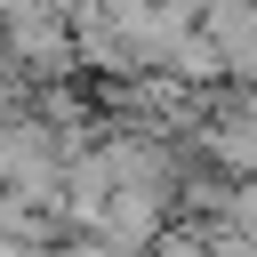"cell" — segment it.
Instances as JSON below:
<instances>
[{
    "label": "cell",
    "instance_id": "6da1fadb",
    "mask_svg": "<svg viewBox=\"0 0 257 257\" xmlns=\"http://www.w3.org/2000/svg\"><path fill=\"white\" fill-rule=\"evenodd\" d=\"M209 153H217L233 177H257V112H241V120H217Z\"/></svg>",
    "mask_w": 257,
    "mask_h": 257
}]
</instances>
